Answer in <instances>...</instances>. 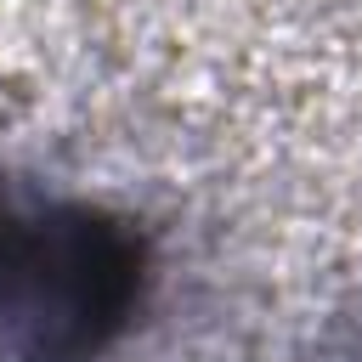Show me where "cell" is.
<instances>
[{"label":"cell","mask_w":362,"mask_h":362,"mask_svg":"<svg viewBox=\"0 0 362 362\" xmlns=\"http://www.w3.org/2000/svg\"><path fill=\"white\" fill-rule=\"evenodd\" d=\"M141 243L90 204L0 187V362H90L136 311Z\"/></svg>","instance_id":"6da1fadb"}]
</instances>
